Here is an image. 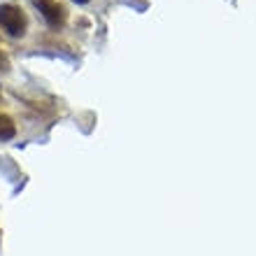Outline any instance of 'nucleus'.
I'll return each instance as SVG.
<instances>
[{
	"label": "nucleus",
	"instance_id": "nucleus-2",
	"mask_svg": "<svg viewBox=\"0 0 256 256\" xmlns=\"http://www.w3.org/2000/svg\"><path fill=\"white\" fill-rule=\"evenodd\" d=\"M30 2H33V7L42 14V19L47 21L49 28L58 30V28L66 26L68 10L63 2H58V0H30Z\"/></svg>",
	"mask_w": 256,
	"mask_h": 256
},
{
	"label": "nucleus",
	"instance_id": "nucleus-3",
	"mask_svg": "<svg viewBox=\"0 0 256 256\" xmlns=\"http://www.w3.org/2000/svg\"><path fill=\"white\" fill-rule=\"evenodd\" d=\"M14 135H16V126H14V122L7 114L0 112V142L12 140Z\"/></svg>",
	"mask_w": 256,
	"mask_h": 256
},
{
	"label": "nucleus",
	"instance_id": "nucleus-4",
	"mask_svg": "<svg viewBox=\"0 0 256 256\" xmlns=\"http://www.w3.org/2000/svg\"><path fill=\"white\" fill-rule=\"evenodd\" d=\"M10 68H12V63H10V56L0 52V72H10Z\"/></svg>",
	"mask_w": 256,
	"mask_h": 256
},
{
	"label": "nucleus",
	"instance_id": "nucleus-5",
	"mask_svg": "<svg viewBox=\"0 0 256 256\" xmlns=\"http://www.w3.org/2000/svg\"><path fill=\"white\" fill-rule=\"evenodd\" d=\"M72 2H77V5H86L88 0H72Z\"/></svg>",
	"mask_w": 256,
	"mask_h": 256
},
{
	"label": "nucleus",
	"instance_id": "nucleus-1",
	"mask_svg": "<svg viewBox=\"0 0 256 256\" xmlns=\"http://www.w3.org/2000/svg\"><path fill=\"white\" fill-rule=\"evenodd\" d=\"M0 28H2L10 38L26 35V28H28L26 12H24L19 5H14V2H2V5H0Z\"/></svg>",
	"mask_w": 256,
	"mask_h": 256
}]
</instances>
